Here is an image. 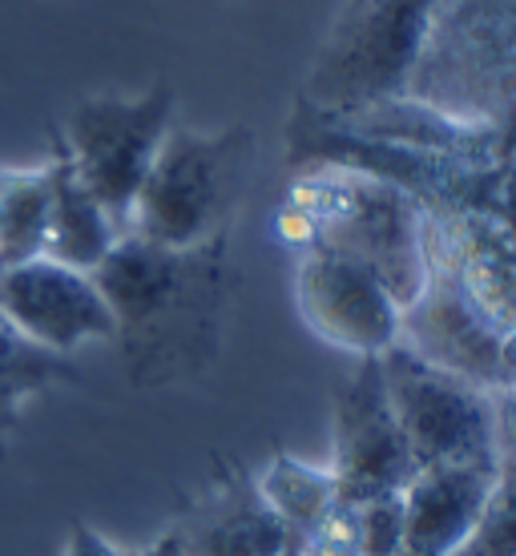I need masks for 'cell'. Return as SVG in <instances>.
Masks as SVG:
<instances>
[{
	"label": "cell",
	"mask_w": 516,
	"mask_h": 556,
	"mask_svg": "<svg viewBox=\"0 0 516 556\" xmlns=\"http://www.w3.org/2000/svg\"><path fill=\"white\" fill-rule=\"evenodd\" d=\"M496 391H516V331L504 334L501 367H496Z\"/></svg>",
	"instance_id": "obj_22"
},
{
	"label": "cell",
	"mask_w": 516,
	"mask_h": 556,
	"mask_svg": "<svg viewBox=\"0 0 516 556\" xmlns=\"http://www.w3.org/2000/svg\"><path fill=\"white\" fill-rule=\"evenodd\" d=\"M254 480H259V492L266 496V504L279 513V520L299 544H307L343 508L331 468L307 464L291 452H275L270 464Z\"/></svg>",
	"instance_id": "obj_15"
},
{
	"label": "cell",
	"mask_w": 516,
	"mask_h": 556,
	"mask_svg": "<svg viewBox=\"0 0 516 556\" xmlns=\"http://www.w3.org/2000/svg\"><path fill=\"white\" fill-rule=\"evenodd\" d=\"M294 299L311 331L355 359L383 355L400 343L404 306L372 266L351 254L303 247L294 263Z\"/></svg>",
	"instance_id": "obj_9"
},
{
	"label": "cell",
	"mask_w": 516,
	"mask_h": 556,
	"mask_svg": "<svg viewBox=\"0 0 516 556\" xmlns=\"http://www.w3.org/2000/svg\"><path fill=\"white\" fill-rule=\"evenodd\" d=\"M299 556H360L355 553V541H351V513L348 508H339L327 525H323L315 536H311Z\"/></svg>",
	"instance_id": "obj_20"
},
{
	"label": "cell",
	"mask_w": 516,
	"mask_h": 556,
	"mask_svg": "<svg viewBox=\"0 0 516 556\" xmlns=\"http://www.w3.org/2000/svg\"><path fill=\"white\" fill-rule=\"evenodd\" d=\"M432 223L480 311L504 334L516 331V226L484 210H461V214L432 210Z\"/></svg>",
	"instance_id": "obj_13"
},
{
	"label": "cell",
	"mask_w": 516,
	"mask_h": 556,
	"mask_svg": "<svg viewBox=\"0 0 516 556\" xmlns=\"http://www.w3.org/2000/svg\"><path fill=\"white\" fill-rule=\"evenodd\" d=\"M49 226H45V258H56L77 270H98L113 251L122 230L113 226L93 190L73 166L61 129H49Z\"/></svg>",
	"instance_id": "obj_14"
},
{
	"label": "cell",
	"mask_w": 516,
	"mask_h": 556,
	"mask_svg": "<svg viewBox=\"0 0 516 556\" xmlns=\"http://www.w3.org/2000/svg\"><path fill=\"white\" fill-rule=\"evenodd\" d=\"M492 492V459L416 468L404 488V556H456Z\"/></svg>",
	"instance_id": "obj_12"
},
{
	"label": "cell",
	"mask_w": 516,
	"mask_h": 556,
	"mask_svg": "<svg viewBox=\"0 0 516 556\" xmlns=\"http://www.w3.org/2000/svg\"><path fill=\"white\" fill-rule=\"evenodd\" d=\"M351 513V541L360 556H404V492L376 496L355 504Z\"/></svg>",
	"instance_id": "obj_19"
},
{
	"label": "cell",
	"mask_w": 516,
	"mask_h": 556,
	"mask_svg": "<svg viewBox=\"0 0 516 556\" xmlns=\"http://www.w3.org/2000/svg\"><path fill=\"white\" fill-rule=\"evenodd\" d=\"M400 343L419 359L496 391L504 331L480 311L428 210V278L400 319Z\"/></svg>",
	"instance_id": "obj_8"
},
{
	"label": "cell",
	"mask_w": 516,
	"mask_h": 556,
	"mask_svg": "<svg viewBox=\"0 0 516 556\" xmlns=\"http://www.w3.org/2000/svg\"><path fill=\"white\" fill-rule=\"evenodd\" d=\"M230 235L174 251L122 235L93 270L117 323L129 383L138 391L178 388L214 367L223 348Z\"/></svg>",
	"instance_id": "obj_1"
},
{
	"label": "cell",
	"mask_w": 516,
	"mask_h": 556,
	"mask_svg": "<svg viewBox=\"0 0 516 556\" xmlns=\"http://www.w3.org/2000/svg\"><path fill=\"white\" fill-rule=\"evenodd\" d=\"M169 529L186 556H299L303 548L266 504L259 480L226 459L214 480L181 504Z\"/></svg>",
	"instance_id": "obj_11"
},
{
	"label": "cell",
	"mask_w": 516,
	"mask_h": 556,
	"mask_svg": "<svg viewBox=\"0 0 516 556\" xmlns=\"http://www.w3.org/2000/svg\"><path fill=\"white\" fill-rule=\"evenodd\" d=\"M496 440H492V492L473 541L456 556H516V391H492Z\"/></svg>",
	"instance_id": "obj_17"
},
{
	"label": "cell",
	"mask_w": 516,
	"mask_h": 556,
	"mask_svg": "<svg viewBox=\"0 0 516 556\" xmlns=\"http://www.w3.org/2000/svg\"><path fill=\"white\" fill-rule=\"evenodd\" d=\"M0 319L28 343L65 359L81 348L117 339V323L93 270H77L45 254L0 270Z\"/></svg>",
	"instance_id": "obj_10"
},
{
	"label": "cell",
	"mask_w": 516,
	"mask_h": 556,
	"mask_svg": "<svg viewBox=\"0 0 516 556\" xmlns=\"http://www.w3.org/2000/svg\"><path fill=\"white\" fill-rule=\"evenodd\" d=\"M129 556H186V548H181V541L174 536V529H166L150 548H138V553H129Z\"/></svg>",
	"instance_id": "obj_23"
},
{
	"label": "cell",
	"mask_w": 516,
	"mask_h": 556,
	"mask_svg": "<svg viewBox=\"0 0 516 556\" xmlns=\"http://www.w3.org/2000/svg\"><path fill=\"white\" fill-rule=\"evenodd\" d=\"M85 383L81 371L65 355L28 343L9 323L0 319V456L9 452V440L21 428L25 407L53 388H77Z\"/></svg>",
	"instance_id": "obj_16"
},
{
	"label": "cell",
	"mask_w": 516,
	"mask_h": 556,
	"mask_svg": "<svg viewBox=\"0 0 516 556\" xmlns=\"http://www.w3.org/2000/svg\"><path fill=\"white\" fill-rule=\"evenodd\" d=\"M379 367L416 468L492 459L496 400L489 388L419 359L404 343L383 351Z\"/></svg>",
	"instance_id": "obj_6"
},
{
	"label": "cell",
	"mask_w": 516,
	"mask_h": 556,
	"mask_svg": "<svg viewBox=\"0 0 516 556\" xmlns=\"http://www.w3.org/2000/svg\"><path fill=\"white\" fill-rule=\"evenodd\" d=\"M174 113H178V89L158 81L141 93L81 98L61 126L73 166L122 235L129 230L141 181L174 129Z\"/></svg>",
	"instance_id": "obj_5"
},
{
	"label": "cell",
	"mask_w": 516,
	"mask_h": 556,
	"mask_svg": "<svg viewBox=\"0 0 516 556\" xmlns=\"http://www.w3.org/2000/svg\"><path fill=\"white\" fill-rule=\"evenodd\" d=\"M327 468L336 476L343 508L404 492L407 480L416 476L404 428L395 419L388 383H383L379 355L355 359V371L336 388Z\"/></svg>",
	"instance_id": "obj_7"
},
{
	"label": "cell",
	"mask_w": 516,
	"mask_h": 556,
	"mask_svg": "<svg viewBox=\"0 0 516 556\" xmlns=\"http://www.w3.org/2000/svg\"><path fill=\"white\" fill-rule=\"evenodd\" d=\"M251 153L254 134L247 126L210 134V129H190L174 122L154 166L141 181L126 235H138L158 247H174V251H190V247L226 238L238 202H242Z\"/></svg>",
	"instance_id": "obj_3"
},
{
	"label": "cell",
	"mask_w": 516,
	"mask_h": 556,
	"mask_svg": "<svg viewBox=\"0 0 516 556\" xmlns=\"http://www.w3.org/2000/svg\"><path fill=\"white\" fill-rule=\"evenodd\" d=\"M49 226V166H0V270L45 254Z\"/></svg>",
	"instance_id": "obj_18"
},
{
	"label": "cell",
	"mask_w": 516,
	"mask_h": 556,
	"mask_svg": "<svg viewBox=\"0 0 516 556\" xmlns=\"http://www.w3.org/2000/svg\"><path fill=\"white\" fill-rule=\"evenodd\" d=\"M444 0H348L303 85V105L351 117L407 93Z\"/></svg>",
	"instance_id": "obj_4"
},
{
	"label": "cell",
	"mask_w": 516,
	"mask_h": 556,
	"mask_svg": "<svg viewBox=\"0 0 516 556\" xmlns=\"http://www.w3.org/2000/svg\"><path fill=\"white\" fill-rule=\"evenodd\" d=\"M279 230L287 242L331 247L372 266L407 306L428 278V206L404 186L351 166H311L291 186Z\"/></svg>",
	"instance_id": "obj_2"
},
{
	"label": "cell",
	"mask_w": 516,
	"mask_h": 556,
	"mask_svg": "<svg viewBox=\"0 0 516 556\" xmlns=\"http://www.w3.org/2000/svg\"><path fill=\"white\" fill-rule=\"evenodd\" d=\"M61 556H129L126 548H117V544L98 532L89 520H73L70 525V536H65V553Z\"/></svg>",
	"instance_id": "obj_21"
}]
</instances>
